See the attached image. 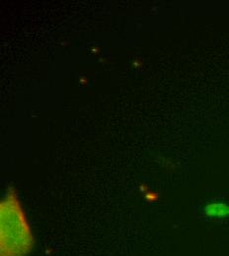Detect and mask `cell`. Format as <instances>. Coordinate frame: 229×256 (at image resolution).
<instances>
[{
    "label": "cell",
    "mask_w": 229,
    "mask_h": 256,
    "mask_svg": "<svg viewBox=\"0 0 229 256\" xmlns=\"http://www.w3.org/2000/svg\"><path fill=\"white\" fill-rule=\"evenodd\" d=\"M34 236L21 204L12 190L0 205V256H27Z\"/></svg>",
    "instance_id": "cell-1"
},
{
    "label": "cell",
    "mask_w": 229,
    "mask_h": 256,
    "mask_svg": "<svg viewBox=\"0 0 229 256\" xmlns=\"http://www.w3.org/2000/svg\"><path fill=\"white\" fill-rule=\"evenodd\" d=\"M204 212L209 217H223L229 214V207L225 204H209L205 207Z\"/></svg>",
    "instance_id": "cell-2"
}]
</instances>
